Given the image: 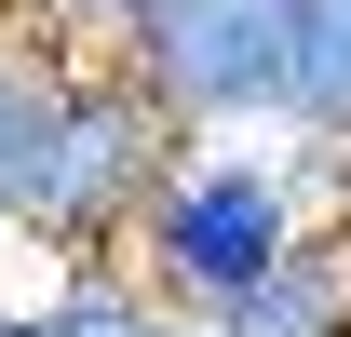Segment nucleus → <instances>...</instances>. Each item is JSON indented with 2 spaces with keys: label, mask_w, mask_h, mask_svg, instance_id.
I'll use <instances>...</instances> for the list:
<instances>
[{
  "label": "nucleus",
  "mask_w": 351,
  "mask_h": 337,
  "mask_svg": "<svg viewBox=\"0 0 351 337\" xmlns=\"http://www.w3.org/2000/svg\"><path fill=\"white\" fill-rule=\"evenodd\" d=\"M324 229H351V216H338V189H324V162L298 135H189L162 162V189H149V216H135L122 270L162 310H189V324H230Z\"/></svg>",
  "instance_id": "1"
},
{
  "label": "nucleus",
  "mask_w": 351,
  "mask_h": 337,
  "mask_svg": "<svg viewBox=\"0 0 351 337\" xmlns=\"http://www.w3.org/2000/svg\"><path fill=\"white\" fill-rule=\"evenodd\" d=\"M176 149H189V135L162 122V95L135 82L122 54H68L54 41L41 108H27V149H14V175H0V243L54 256V270L122 256Z\"/></svg>",
  "instance_id": "2"
},
{
  "label": "nucleus",
  "mask_w": 351,
  "mask_h": 337,
  "mask_svg": "<svg viewBox=\"0 0 351 337\" xmlns=\"http://www.w3.org/2000/svg\"><path fill=\"white\" fill-rule=\"evenodd\" d=\"M284 54L298 0H149L122 68L162 95L176 135H284Z\"/></svg>",
  "instance_id": "3"
},
{
  "label": "nucleus",
  "mask_w": 351,
  "mask_h": 337,
  "mask_svg": "<svg viewBox=\"0 0 351 337\" xmlns=\"http://www.w3.org/2000/svg\"><path fill=\"white\" fill-rule=\"evenodd\" d=\"M284 135L311 162H351V0H298V54H284Z\"/></svg>",
  "instance_id": "4"
},
{
  "label": "nucleus",
  "mask_w": 351,
  "mask_h": 337,
  "mask_svg": "<svg viewBox=\"0 0 351 337\" xmlns=\"http://www.w3.org/2000/svg\"><path fill=\"white\" fill-rule=\"evenodd\" d=\"M217 337H351V229L298 243V256H284V270H270V284L243 297Z\"/></svg>",
  "instance_id": "5"
},
{
  "label": "nucleus",
  "mask_w": 351,
  "mask_h": 337,
  "mask_svg": "<svg viewBox=\"0 0 351 337\" xmlns=\"http://www.w3.org/2000/svg\"><path fill=\"white\" fill-rule=\"evenodd\" d=\"M54 337H217V324H189V310H162V297L135 284L122 256H82V270H54L41 284Z\"/></svg>",
  "instance_id": "6"
},
{
  "label": "nucleus",
  "mask_w": 351,
  "mask_h": 337,
  "mask_svg": "<svg viewBox=\"0 0 351 337\" xmlns=\"http://www.w3.org/2000/svg\"><path fill=\"white\" fill-rule=\"evenodd\" d=\"M41 68H54V41H27V27H0V175H14V149H27V108H41Z\"/></svg>",
  "instance_id": "7"
},
{
  "label": "nucleus",
  "mask_w": 351,
  "mask_h": 337,
  "mask_svg": "<svg viewBox=\"0 0 351 337\" xmlns=\"http://www.w3.org/2000/svg\"><path fill=\"white\" fill-rule=\"evenodd\" d=\"M135 14H149V0H41V41H68V54H122Z\"/></svg>",
  "instance_id": "8"
},
{
  "label": "nucleus",
  "mask_w": 351,
  "mask_h": 337,
  "mask_svg": "<svg viewBox=\"0 0 351 337\" xmlns=\"http://www.w3.org/2000/svg\"><path fill=\"white\" fill-rule=\"evenodd\" d=\"M0 27H27V41H41V0H0Z\"/></svg>",
  "instance_id": "9"
},
{
  "label": "nucleus",
  "mask_w": 351,
  "mask_h": 337,
  "mask_svg": "<svg viewBox=\"0 0 351 337\" xmlns=\"http://www.w3.org/2000/svg\"><path fill=\"white\" fill-rule=\"evenodd\" d=\"M324 189H338V216H351V162H324Z\"/></svg>",
  "instance_id": "10"
},
{
  "label": "nucleus",
  "mask_w": 351,
  "mask_h": 337,
  "mask_svg": "<svg viewBox=\"0 0 351 337\" xmlns=\"http://www.w3.org/2000/svg\"><path fill=\"white\" fill-rule=\"evenodd\" d=\"M14 310H27V297H14V284H0V337H14Z\"/></svg>",
  "instance_id": "11"
}]
</instances>
